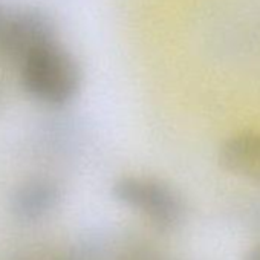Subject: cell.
Returning <instances> with one entry per match:
<instances>
[{
	"mask_svg": "<svg viewBox=\"0 0 260 260\" xmlns=\"http://www.w3.org/2000/svg\"><path fill=\"white\" fill-rule=\"evenodd\" d=\"M245 260H260V245H255L254 248H251L246 252Z\"/></svg>",
	"mask_w": 260,
	"mask_h": 260,
	"instance_id": "6",
	"label": "cell"
},
{
	"mask_svg": "<svg viewBox=\"0 0 260 260\" xmlns=\"http://www.w3.org/2000/svg\"><path fill=\"white\" fill-rule=\"evenodd\" d=\"M58 187L48 179H32L23 184L13 198L14 213L25 220H36L48 214L58 202Z\"/></svg>",
	"mask_w": 260,
	"mask_h": 260,
	"instance_id": "5",
	"label": "cell"
},
{
	"mask_svg": "<svg viewBox=\"0 0 260 260\" xmlns=\"http://www.w3.org/2000/svg\"><path fill=\"white\" fill-rule=\"evenodd\" d=\"M219 162L228 173L260 185V135L248 132L226 140Z\"/></svg>",
	"mask_w": 260,
	"mask_h": 260,
	"instance_id": "4",
	"label": "cell"
},
{
	"mask_svg": "<svg viewBox=\"0 0 260 260\" xmlns=\"http://www.w3.org/2000/svg\"><path fill=\"white\" fill-rule=\"evenodd\" d=\"M113 196L161 230H176L185 220V202L181 193L164 181L127 176L113 185Z\"/></svg>",
	"mask_w": 260,
	"mask_h": 260,
	"instance_id": "2",
	"label": "cell"
},
{
	"mask_svg": "<svg viewBox=\"0 0 260 260\" xmlns=\"http://www.w3.org/2000/svg\"><path fill=\"white\" fill-rule=\"evenodd\" d=\"M2 17H4V13H2V11H0V22H2Z\"/></svg>",
	"mask_w": 260,
	"mask_h": 260,
	"instance_id": "7",
	"label": "cell"
},
{
	"mask_svg": "<svg viewBox=\"0 0 260 260\" xmlns=\"http://www.w3.org/2000/svg\"><path fill=\"white\" fill-rule=\"evenodd\" d=\"M55 42L51 20L37 10H19L4 14L0 22V51L7 57L23 61L42 46Z\"/></svg>",
	"mask_w": 260,
	"mask_h": 260,
	"instance_id": "3",
	"label": "cell"
},
{
	"mask_svg": "<svg viewBox=\"0 0 260 260\" xmlns=\"http://www.w3.org/2000/svg\"><path fill=\"white\" fill-rule=\"evenodd\" d=\"M20 66L25 89L48 104L69 101L80 87V69L75 60L55 42L29 54Z\"/></svg>",
	"mask_w": 260,
	"mask_h": 260,
	"instance_id": "1",
	"label": "cell"
}]
</instances>
